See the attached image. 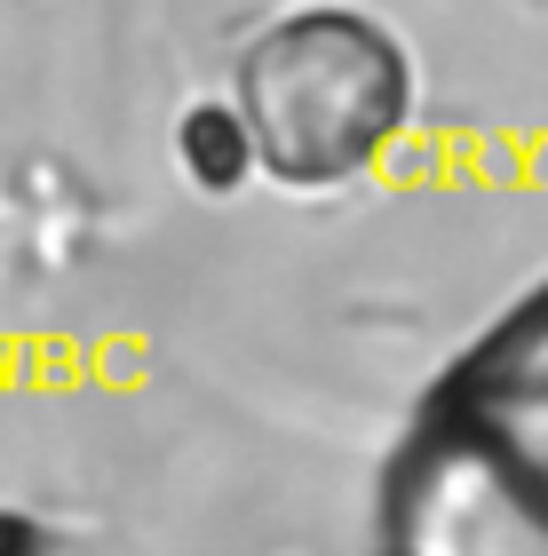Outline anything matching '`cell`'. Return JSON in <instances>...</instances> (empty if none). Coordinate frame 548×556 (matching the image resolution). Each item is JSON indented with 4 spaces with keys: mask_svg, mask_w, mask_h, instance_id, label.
<instances>
[{
    "mask_svg": "<svg viewBox=\"0 0 548 556\" xmlns=\"http://www.w3.org/2000/svg\"><path fill=\"white\" fill-rule=\"evenodd\" d=\"M318 80L303 88L294 72L255 56V112L270 104V151H286L294 167H342L382 136V119L397 112V56H382L358 24H327L318 33Z\"/></svg>",
    "mask_w": 548,
    "mask_h": 556,
    "instance_id": "6da1fadb",
    "label": "cell"
}]
</instances>
